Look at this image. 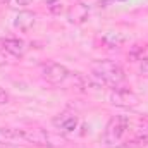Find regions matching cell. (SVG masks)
Here are the masks:
<instances>
[{
	"instance_id": "52a82bcc",
	"label": "cell",
	"mask_w": 148,
	"mask_h": 148,
	"mask_svg": "<svg viewBox=\"0 0 148 148\" xmlns=\"http://www.w3.org/2000/svg\"><path fill=\"white\" fill-rule=\"evenodd\" d=\"M148 145V117L140 119L136 129H134V138L131 141H127L124 148H141Z\"/></svg>"
},
{
	"instance_id": "6da1fadb",
	"label": "cell",
	"mask_w": 148,
	"mask_h": 148,
	"mask_svg": "<svg viewBox=\"0 0 148 148\" xmlns=\"http://www.w3.org/2000/svg\"><path fill=\"white\" fill-rule=\"evenodd\" d=\"M91 76L103 86H109L110 90L119 88L126 79L122 67L114 60H95L91 64Z\"/></svg>"
},
{
	"instance_id": "7a4b0ae2",
	"label": "cell",
	"mask_w": 148,
	"mask_h": 148,
	"mask_svg": "<svg viewBox=\"0 0 148 148\" xmlns=\"http://www.w3.org/2000/svg\"><path fill=\"white\" fill-rule=\"evenodd\" d=\"M19 140L33 143L36 147H47V148H57L62 147L66 140L55 133H50L41 127H29V129H19Z\"/></svg>"
},
{
	"instance_id": "4fadbf2b",
	"label": "cell",
	"mask_w": 148,
	"mask_h": 148,
	"mask_svg": "<svg viewBox=\"0 0 148 148\" xmlns=\"http://www.w3.org/2000/svg\"><path fill=\"white\" fill-rule=\"evenodd\" d=\"M140 71L143 74H148V57H143L140 62Z\"/></svg>"
},
{
	"instance_id": "ba28073f",
	"label": "cell",
	"mask_w": 148,
	"mask_h": 148,
	"mask_svg": "<svg viewBox=\"0 0 148 148\" xmlns=\"http://www.w3.org/2000/svg\"><path fill=\"white\" fill-rule=\"evenodd\" d=\"M2 48H3L5 53L12 55L16 59H21V57H24V53L28 50V45H26V41H23L19 38H5L2 41Z\"/></svg>"
},
{
	"instance_id": "9c48e42d",
	"label": "cell",
	"mask_w": 148,
	"mask_h": 148,
	"mask_svg": "<svg viewBox=\"0 0 148 148\" xmlns=\"http://www.w3.org/2000/svg\"><path fill=\"white\" fill-rule=\"evenodd\" d=\"M36 21V14L35 12H29V10H21L16 19H14V28L16 29H21V31H28Z\"/></svg>"
},
{
	"instance_id": "9a60e30c",
	"label": "cell",
	"mask_w": 148,
	"mask_h": 148,
	"mask_svg": "<svg viewBox=\"0 0 148 148\" xmlns=\"http://www.w3.org/2000/svg\"><path fill=\"white\" fill-rule=\"evenodd\" d=\"M10 0H0V3H9Z\"/></svg>"
},
{
	"instance_id": "5b68a950",
	"label": "cell",
	"mask_w": 148,
	"mask_h": 148,
	"mask_svg": "<svg viewBox=\"0 0 148 148\" xmlns=\"http://www.w3.org/2000/svg\"><path fill=\"white\" fill-rule=\"evenodd\" d=\"M109 100H110L112 105H117V107H124V109H131V107H136L140 103V97L131 91L129 88H112L110 95H109Z\"/></svg>"
},
{
	"instance_id": "5bb4252c",
	"label": "cell",
	"mask_w": 148,
	"mask_h": 148,
	"mask_svg": "<svg viewBox=\"0 0 148 148\" xmlns=\"http://www.w3.org/2000/svg\"><path fill=\"white\" fill-rule=\"evenodd\" d=\"M17 2V5H29L33 0H16Z\"/></svg>"
},
{
	"instance_id": "3957f363",
	"label": "cell",
	"mask_w": 148,
	"mask_h": 148,
	"mask_svg": "<svg viewBox=\"0 0 148 148\" xmlns=\"http://www.w3.org/2000/svg\"><path fill=\"white\" fill-rule=\"evenodd\" d=\"M41 77L53 84V86H64V84H74L79 77L77 73H71L66 66L57 62H47L41 66Z\"/></svg>"
},
{
	"instance_id": "30bf717a",
	"label": "cell",
	"mask_w": 148,
	"mask_h": 148,
	"mask_svg": "<svg viewBox=\"0 0 148 148\" xmlns=\"http://www.w3.org/2000/svg\"><path fill=\"white\" fill-rule=\"evenodd\" d=\"M88 16V9L83 5V3H76L71 12H69V21L71 23H83Z\"/></svg>"
},
{
	"instance_id": "8fae6325",
	"label": "cell",
	"mask_w": 148,
	"mask_h": 148,
	"mask_svg": "<svg viewBox=\"0 0 148 148\" xmlns=\"http://www.w3.org/2000/svg\"><path fill=\"white\" fill-rule=\"evenodd\" d=\"M47 9H48V12L50 14H53V16H59V14H62L66 9H67V3H66V0H47Z\"/></svg>"
},
{
	"instance_id": "7c38bea8",
	"label": "cell",
	"mask_w": 148,
	"mask_h": 148,
	"mask_svg": "<svg viewBox=\"0 0 148 148\" xmlns=\"http://www.w3.org/2000/svg\"><path fill=\"white\" fill-rule=\"evenodd\" d=\"M9 100H10V97H9V93L0 86V105H5V103H9Z\"/></svg>"
},
{
	"instance_id": "277c9868",
	"label": "cell",
	"mask_w": 148,
	"mask_h": 148,
	"mask_svg": "<svg viewBox=\"0 0 148 148\" xmlns=\"http://www.w3.org/2000/svg\"><path fill=\"white\" fill-rule=\"evenodd\" d=\"M127 129H129V117L127 115H114V117H110V121L107 122V126L103 129L102 141L107 147H119L124 134L127 133Z\"/></svg>"
},
{
	"instance_id": "8992f818",
	"label": "cell",
	"mask_w": 148,
	"mask_h": 148,
	"mask_svg": "<svg viewBox=\"0 0 148 148\" xmlns=\"http://www.w3.org/2000/svg\"><path fill=\"white\" fill-rule=\"evenodd\" d=\"M52 124L59 133H74L77 129V126H79V119H77V115L74 112L64 110L53 117Z\"/></svg>"
}]
</instances>
